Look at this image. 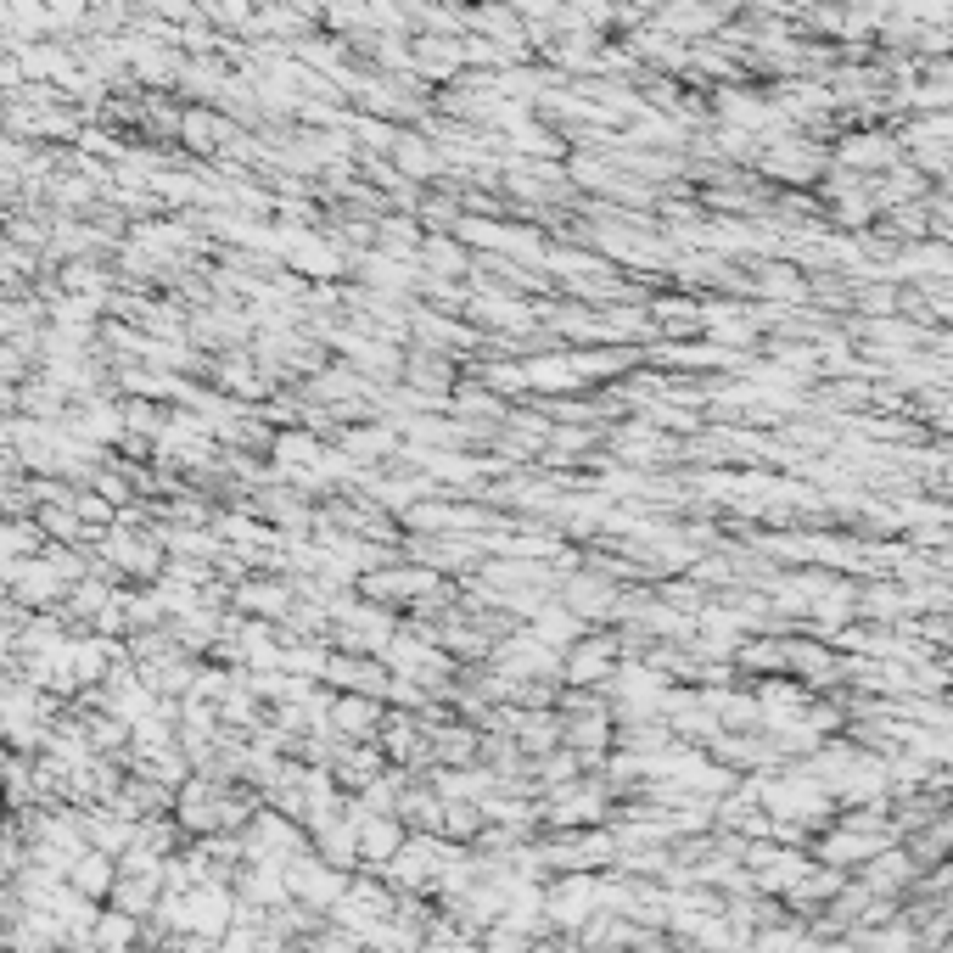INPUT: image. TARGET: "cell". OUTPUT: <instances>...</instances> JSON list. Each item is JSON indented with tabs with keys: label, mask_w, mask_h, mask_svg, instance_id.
<instances>
[{
	"label": "cell",
	"mask_w": 953,
	"mask_h": 953,
	"mask_svg": "<svg viewBox=\"0 0 953 953\" xmlns=\"http://www.w3.org/2000/svg\"><path fill=\"white\" fill-rule=\"evenodd\" d=\"M600 673H612V645H606V640H589L584 651L567 662V679H572V684H589V679H600Z\"/></svg>",
	"instance_id": "1"
}]
</instances>
